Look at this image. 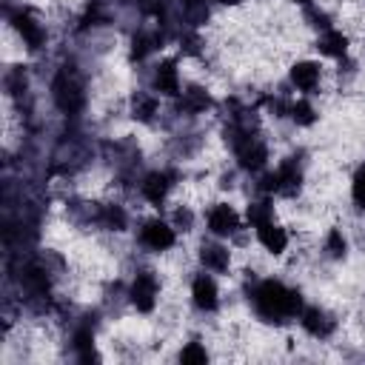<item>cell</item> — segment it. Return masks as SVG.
Masks as SVG:
<instances>
[{
  "label": "cell",
  "mask_w": 365,
  "mask_h": 365,
  "mask_svg": "<svg viewBox=\"0 0 365 365\" xmlns=\"http://www.w3.org/2000/svg\"><path fill=\"white\" fill-rule=\"evenodd\" d=\"M240 291L242 314L268 331H285L297 325L302 305L308 302V288L302 279L291 277L279 265L245 279H231Z\"/></svg>",
  "instance_id": "6da1fadb"
},
{
  "label": "cell",
  "mask_w": 365,
  "mask_h": 365,
  "mask_svg": "<svg viewBox=\"0 0 365 365\" xmlns=\"http://www.w3.org/2000/svg\"><path fill=\"white\" fill-rule=\"evenodd\" d=\"M188 168L171 160H151L134 182V205L140 211H165L168 202L182 191Z\"/></svg>",
  "instance_id": "7a4b0ae2"
},
{
  "label": "cell",
  "mask_w": 365,
  "mask_h": 365,
  "mask_svg": "<svg viewBox=\"0 0 365 365\" xmlns=\"http://www.w3.org/2000/svg\"><path fill=\"white\" fill-rule=\"evenodd\" d=\"M294 328L299 331V336L308 345H314V348H334L345 336V331H348V314L339 305H334L331 299L311 294L308 302L302 305Z\"/></svg>",
  "instance_id": "3957f363"
},
{
  "label": "cell",
  "mask_w": 365,
  "mask_h": 365,
  "mask_svg": "<svg viewBox=\"0 0 365 365\" xmlns=\"http://www.w3.org/2000/svg\"><path fill=\"white\" fill-rule=\"evenodd\" d=\"M131 248L134 254L145 257V259H168L171 254H177L185 240L177 234V228L171 225V220L163 211H140L131 228Z\"/></svg>",
  "instance_id": "277c9868"
},
{
  "label": "cell",
  "mask_w": 365,
  "mask_h": 365,
  "mask_svg": "<svg viewBox=\"0 0 365 365\" xmlns=\"http://www.w3.org/2000/svg\"><path fill=\"white\" fill-rule=\"evenodd\" d=\"M202 234L220 237L234 242L240 251H248L251 242V231L245 222V211H242V200L237 197H225V194H214L202 202Z\"/></svg>",
  "instance_id": "5b68a950"
},
{
  "label": "cell",
  "mask_w": 365,
  "mask_h": 365,
  "mask_svg": "<svg viewBox=\"0 0 365 365\" xmlns=\"http://www.w3.org/2000/svg\"><path fill=\"white\" fill-rule=\"evenodd\" d=\"M282 83L288 86L291 94L328 100L331 97V66L311 51L291 54L288 63L282 66Z\"/></svg>",
  "instance_id": "8992f818"
},
{
  "label": "cell",
  "mask_w": 365,
  "mask_h": 365,
  "mask_svg": "<svg viewBox=\"0 0 365 365\" xmlns=\"http://www.w3.org/2000/svg\"><path fill=\"white\" fill-rule=\"evenodd\" d=\"M191 259H194V268H202L208 274H217L222 279H234L237 277V268H240V248L228 240H220V237H211V234H197L191 242Z\"/></svg>",
  "instance_id": "52a82bcc"
},
{
  "label": "cell",
  "mask_w": 365,
  "mask_h": 365,
  "mask_svg": "<svg viewBox=\"0 0 365 365\" xmlns=\"http://www.w3.org/2000/svg\"><path fill=\"white\" fill-rule=\"evenodd\" d=\"M188 80V71H185V60L168 48L163 51L160 57H154L137 77V83H145L151 91H157L165 103H174L180 94H182V86Z\"/></svg>",
  "instance_id": "ba28073f"
},
{
  "label": "cell",
  "mask_w": 365,
  "mask_h": 365,
  "mask_svg": "<svg viewBox=\"0 0 365 365\" xmlns=\"http://www.w3.org/2000/svg\"><path fill=\"white\" fill-rule=\"evenodd\" d=\"M248 231H251L254 248L265 259H271L274 265H282L288 259V254L297 248V234H294V225L288 222L285 214H277V217H271L265 222H257Z\"/></svg>",
  "instance_id": "9c48e42d"
},
{
  "label": "cell",
  "mask_w": 365,
  "mask_h": 365,
  "mask_svg": "<svg viewBox=\"0 0 365 365\" xmlns=\"http://www.w3.org/2000/svg\"><path fill=\"white\" fill-rule=\"evenodd\" d=\"M308 51L317 54L319 60H325L328 66L339 63V60H345L356 51V34L342 23L325 26V29H319L308 37Z\"/></svg>",
  "instance_id": "30bf717a"
},
{
  "label": "cell",
  "mask_w": 365,
  "mask_h": 365,
  "mask_svg": "<svg viewBox=\"0 0 365 365\" xmlns=\"http://www.w3.org/2000/svg\"><path fill=\"white\" fill-rule=\"evenodd\" d=\"M325 100L317 97H302V94H291L288 103V128L297 134H314L322 120H325Z\"/></svg>",
  "instance_id": "8fae6325"
},
{
  "label": "cell",
  "mask_w": 365,
  "mask_h": 365,
  "mask_svg": "<svg viewBox=\"0 0 365 365\" xmlns=\"http://www.w3.org/2000/svg\"><path fill=\"white\" fill-rule=\"evenodd\" d=\"M345 205L351 217H365V157L356 160L345 180Z\"/></svg>",
  "instance_id": "7c38bea8"
},
{
  "label": "cell",
  "mask_w": 365,
  "mask_h": 365,
  "mask_svg": "<svg viewBox=\"0 0 365 365\" xmlns=\"http://www.w3.org/2000/svg\"><path fill=\"white\" fill-rule=\"evenodd\" d=\"M291 9H297V11H302V9H308V6H314V3H319V0H285Z\"/></svg>",
  "instance_id": "4fadbf2b"
},
{
  "label": "cell",
  "mask_w": 365,
  "mask_h": 365,
  "mask_svg": "<svg viewBox=\"0 0 365 365\" xmlns=\"http://www.w3.org/2000/svg\"><path fill=\"white\" fill-rule=\"evenodd\" d=\"M362 100H365V80H362Z\"/></svg>",
  "instance_id": "5bb4252c"
}]
</instances>
